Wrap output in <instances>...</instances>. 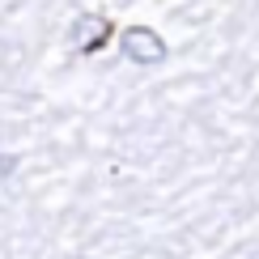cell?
Returning a JSON list of instances; mask_svg holds the SVG:
<instances>
[{"label":"cell","mask_w":259,"mask_h":259,"mask_svg":"<svg viewBox=\"0 0 259 259\" xmlns=\"http://www.w3.org/2000/svg\"><path fill=\"white\" fill-rule=\"evenodd\" d=\"M119 47H123V56L132 60V64H161V60H166V42H161V34H157V30H149V26L123 30Z\"/></svg>","instance_id":"obj_1"},{"label":"cell","mask_w":259,"mask_h":259,"mask_svg":"<svg viewBox=\"0 0 259 259\" xmlns=\"http://www.w3.org/2000/svg\"><path fill=\"white\" fill-rule=\"evenodd\" d=\"M72 38L81 42V51H98V42L106 38V21H102V17H94V13L77 17V26H72Z\"/></svg>","instance_id":"obj_2"},{"label":"cell","mask_w":259,"mask_h":259,"mask_svg":"<svg viewBox=\"0 0 259 259\" xmlns=\"http://www.w3.org/2000/svg\"><path fill=\"white\" fill-rule=\"evenodd\" d=\"M13 170H17V157H13V153H0V183L13 175Z\"/></svg>","instance_id":"obj_3"}]
</instances>
